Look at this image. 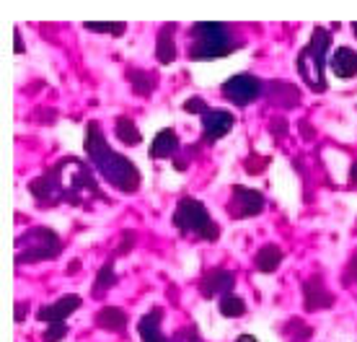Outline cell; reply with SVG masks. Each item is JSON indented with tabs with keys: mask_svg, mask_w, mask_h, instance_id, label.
I'll return each instance as SVG.
<instances>
[{
	"mask_svg": "<svg viewBox=\"0 0 357 342\" xmlns=\"http://www.w3.org/2000/svg\"><path fill=\"white\" fill-rule=\"evenodd\" d=\"M349 181H352V187H357V161L352 163V169H349Z\"/></svg>",
	"mask_w": 357,
	"mask_h": 342,
	"instance_id": "obj_34",
	"label": "cell"
},
{
	"mask_svg": "<svg viewBox=\"0 0 357 342\" xmlns=\"http://www.w3.org/2000/svg\"><path fill=\"white\" fill-rule=\"evenodd\" d=\"M24 314H26V306H24V304H18L16 306V322H24Z\"/></svg>",
	"mask_w": 357,
	"mask_h": 342,
	"instance_id": "obj_35",
	"label": "cell"
},
{
	"mask_svg": "<svg viewBox=\"0 0 357 342\" xmlns=\"http://www.w3.org/2000/svg\"><path fill=\"white\" fill-rule=\"evenodd\" d=\"M264 210V195L249 187H233L231 202H228V216L231 218H251L259 216Z\"/></svg>",
	"mask_w": 357,
	"mask_h": 342,
	"instance_id": "obj_8",
	"label": "cell"
},
{
	"mask_svg": "<svg viewBox=\"0 0 357 342\" xmlns=\"http://www.w3.org/2000/svg\"><path fill=\"white\" fill-rule=\"evenodd\" d=\"M63 252V241L60 236L45 228V225H34L26 234L16 239V262L18 265H34V262L54 260Z\"/></svg>",
	"mask_w": 357,
	"mask_h": 342,
	"instance_id": "obj_5",
	"label": "cell"
},
{
	"mask_svg": "<svg viewBox=\"0 0 357 342\" xmlns=\"http://www.w3.org/2000/svg\"><path fill=\"white\" fill-rule=\"evenodd\" d=\"M114 283H116L114 265H112V262H107V265H104V267L98 270V275H96V283H93V285H96V288H93V296H104V293H107Z\"/></svg>",
	"mask_w": 357,
	"mask_h": 342,
	"instance_id": "obj_24",
	"label": "cell"
},
{
	"mask_svg": "<svg viewBox=\"0 0 357 342\" xmlns=\"http://www.w3.org/2000/svg\"><path fill=\"white\" fill-rule=\"evenodd\" d=\"M171 342H199V337H197L195 329H184V332H178Z\"/></svg>",
	"mask_w": 357,
	"mask_h": 342,
	"instance_id": "obj_31",
	"label": "cell"
},
{
	"mask_svg": "<svg viewBox=\"0 0 357 342\" xmlns=\"http://www.w3.org/2000/svg\"><path fill=\"white\" fill-rule=\"evenodd\" d=\"M13 50H16V54H21L24 50H26V47H24V39H21V34H18V31H16V45H13Z\"/></svg>",
	"mask_w": 357,
	"mask_h": 342,
	"instance_id": "obj_33",
	"label": "cell"
},
{
	"mask_svg": "<svg viewBox=\"0 0 357 342\" xmlns=\"http://www.w3.org/2000/svg\"><path fill=\"white\" fill-rule=\"evenodd\" d=\"M303 306H305V311H319V308L334 306V296H331V290L324 285V280L319 278V275H313V278L305 280Z\"/></svg>",
	"mask_w": 357,
	"mask_h": 342,
	"instance_id": "obj_10",
	"label": "cell"
},
{
	"mask_svg": "<svg viewBox=\"0 0 357 342\" xmlns=\"http://www.w3.org/2000/svg\"><path fill=\"white\" fill-rule=\"evenodd\" d=\"M132 246H135V234L132 231H125V234H122V246L116 249V254H127Z\"/></svg>",
	"mask_w": 357,
	"mask_h": 342,
	"instance_id": "obj_29",
	"label": "cell"
},
{
	"mask_svg": "<svg viewBox=\"0 0 357 342\" xmlns=\"http://www.w3.org/2000/svg\"><path fill=\"white\" fill-rule=\"evenodd\" d=\"M269 133L282 137L287 133V122H285V119H277V122H272V125H269Z\"/></svg>",
	"mask_w": 357,
	"mask_h": 342,
	"instance_id": "obj_32",
	"label": "cell"
},
{
	"mask_svg": "<svg viewBox=\"0 0 357 342\" xmlns=\"http://www.w3.org/2000/svg\"><path fill=\"white\" fill-rule=\"evenodd\" d=\"M81 306V296H63L60 301H54L50 306H42L36 311L39 316V322H50V325H57V322H63L65 316H70L73 311H78Z\"/></svg>",
	"mask_w": 357,
	"mask_h": 342,
	"instance_id": "obj_12",
	"label": "cell"
},
{
	"mask_svg": "<svg viewBox=\"0 0 357 342\" xmlns=\"http://www.w3.org/2000/svg\"><path fill=\"white\" fill-rule=\"evenodd\" d=\"M344 280H347V283H357V252L352 254V260H349L347 275H344Z\"/></svg>",
	"mask_w": 357,
	"mask_h": 342,
	"instance_id": "obj_30",
	"label": "cell"
},
{
	"mask_svg": "<svg viewBox=\"0 0 357 342\" xmlns=\"http://www.w3.org/2000/svg\"><path fill=\"white\" fill-rule=\"evenodd\" d=\"M137 329H140V337L143 342H169L161 334V308H153L137 322Z\"/></svg>",
	"mask_w": 357,
	"mask_h": 342,
	"instance_id": "obj_17",
	"label": "cell"
},
{
	"mask_svg": "<svg viewBox=\"0 0 357 342\" xmlns=\"http://www.w3.org/2000/svg\"><path fill=\"white\" fill-rule=\"evenodd\" d=\"M174 31L176 24H163L158 31V42H155V57L161 65H171L176 57V45H174Z\"/></svg>",
	"mask_w": 357,
	"mask_h": 342,
	"instance_id": "obj_15",
	"label": "cell"
},
{
	"mask_svg": "<svg viewBox=\"0 0 357 342\" xmlns=\"http://www.w3.org/2000/svg\"><path fill=\"white\" fill-rule=\"evenodd\" d=\"M280 332H282V337H285L287 342H305L308 337H311L313 329L305 325L303 319H290Z\"/></svg>",
	"mask_w": 357,
	"mask_h": 342,
	"instance_id": "obj_22",
	"label": "cell"
},
{
	"mask_svg": "<svg viewBox=\"0 0 357 342\" xmlns=\"http://www.w3.org/2000/svg\"><path fill=\"white\" fill-rule=\"evenodd\" d=\"M331 45L329 29L316 27L311 34V42L298 52L295 57V70L301 73V78L313 94H324L326 91V78H324V68H326V52Z\"/></svg>",
	"mask_w": 357,
	"mask_h": 342,
	"instance_id": "obj_3",
	"label": "cell"
},
{
	"mask_svg": "<svg viewBox=\"0 0 357 342\" xmlns=\"http://www.w3.org/2000/svg\"><path fill=\"white\" fill-rule=\"evenodd\" d=\"M114 133H116V137H119V140H122L125 145H140V140H143L140 130L135 127V122L130 117H116Z\"/></svg>",
	"mask_w": 357,
	"mask_h": 342,
	"instance_id": "obj_21",
	"label": "cell"
},
{
	"mask_svg": "<svg viewBox=\"0 0 357 342\" xmlns=\"http://www.w3.org/2000/svg\"><path fill=\"white\" fill-rule=\"evenodd\" d=\"M233 117L231 112H225V109H207L205 114H202V127H205V135L202 140L205 143H215V140H220L223 135H228L233 130Z\"/></svg>",
	"mask_w": 357,
	"mask_h": 342,
	"instance_id": "obj_9",
	"label": "cell"
},
{
	"mask_svg": "<svg viewBox=\"0 0 357 342\" xmlns=\"http://www.w3.org/2000/svg\"><path fill=\"white\" fill-rule=\"evenodd\" d=\"M243 166H246V171H249V174H261V171L269 166V158H264V156H249Z\"/></svg>",
	"mask_w": 357,
	"mask_h": 342,
	"instance_id": "obj_27",
	"label": "cell"
},
{
	"mask_svg": "<svg viewBox=\"0 0 357 342\" xmlns=\"http://www.w3.org/2000/svg\"><path fill=\"white\" fill-rule=\"evenodd\" d=\"M233 285H236V275L231 270H210L199 280V293L205 298H223L225 293H231Z\"/></svg>",
	"mask_w": 357,
	"mask_h": 342,
	"instance_id": "obj_11",
	"label": "cell"
},
{
	"mask_svg": "<svg viewBox=\"0 0 357 342\" xmlns=\"http://www.w3.org/2000/svg\"><path fill=\"white\" fill-rule=\"evenodd\" d=\"M176 151H178V135L171 127H166V130H161L158 135L153 137L148 154H151V158H171Z\"/></svg>",
	"mask_w": 357,
	"mask_h": 342,
	"instance_id": "obj_16",
	"label": "cell"
},
{
	"mask_svg": "<svg viewBox=\"0 0 357 342\" xmlns=\"http://www.w3.org/2000/svg\"><path fill=\"white\" fill-rule=\"evenodd\" d=\"M236 342H259V340H257V337H251V334H241Z\"/></svg>",
	"mask_w": 357,
	"mask_h": 342,
	"instance_id": "obj_36",
	"label": "cell"
},
{
	"mask_svg": "<svg viewBox=\"0 0 357 342\" xmlns=\"http://www.w3.org/2000/svg\"><path fill=\"white\" fill-rule=\"evenodd\" d=\"M257 270L259 272H275L280 265H282V249L275 246V244H267V246H261L259 252H257Z\"/></svg>",
	"mask_w": 357,
	"mask_h": 342,
	"instance_id": "obj_20",
	"label": "cell"
},
{
	"mask_svg": "<svg viewBox=\"0 0 357 342\" xmlns=\"http://www.w3.org/2000/svg\"><path fill=\"white\" fill-rule=\"evenodd\" d=\"M127 81L132 86L135 94H140V96H148L153 94V89L158 86V75L151 70H140V68H132V70H127Z\"/></svg>",
	"mask_w": 357,
	"mask_h": 342,
	"instance_id": "obj_19",
	"label": "cell"
},
{
	"mask_svg": "<svg viewBox=\"0 0 357 342\" xmlns=\"http://www.w3.org/2000/svg\"><path fill=\"white\" fill-rule=\"evenodd\" d=\"M352 29H355V34H357V24H352Z\"/></svg>",
	"mask_w": 357,
	"mask_h": 342,
	"instance_id": "obj_37",
	"label": "cell"
},
{
	"mask_svg": "<svg viewBox=\"0 0 357 342\" xmlns=\"http://www.w3.org/2000/svg\"><path fill=\"white\" fill-rule=\"evenodd\" d=\"M174 225L181 234L202 236L207 241H215L220 236V228L213 223V218L207 213V207L195 198H181L176 210H174Z\"/></svg>",
	"mask_w": 357,
	"mask_h": 342,
	"instance_id": "obj_6",
	"label": "cell"
},
{
	"mask_svg": "<svg viewBox=\"0 0 357 342\" xmlns=\"http://www.w3.org/2000/svg\"><path fill=\"white\" fill-rule=\"evenodd\" d=\"M264 86L259 83V78H254L249 73H238L223 83V96L236 107H249L251 101H257L261 96Z\"/></svg>",
	"mask_w": 357,
	"mask_h": 342,
	"instance_id": "obj_7",
	"label": "cell"
},
{
	"mask_svg": "<svg viewBox=\"0 0 357 342\" xmlns=\"http://www.w3.org/2000/svg\"><path fill=\"white\" fill-rule=\"evenodd\" d=\"M96 327H98V329H107V332L122 334L127 329L125 311H119V308H114V306L101 308V311L96 314Z\"/></svg>",
	"mask_w": 357,
	"mask_h": 342,
	"instance_id": "obj_18",
	"label": "cell"
},
{
	"mask_svg": "<svg viewBox=\"0 0 357 342\" xmlns=\"http://www.w3.org/2000/svg\"><path fill=\"white\" fill-rule=\"evenodd\" d=\"M220 314L233 319V316H243L246 314V304H243L241 296H236V293H225L220 298Z\"/></svg>",
	"mask_w": 357,
	"mask_h": 342,
	"instance_id": "obj_23",
	"label": "cell"
},
{
	"mask_svg": "<svg viewBox=\"0 0 357 342\" xmlns=\"http://www.w3.org/2000/svg\"><path fill=\"white\" fill-rule=\"evenodd\" d=\"M29 192L42 205H57V202H73L86 205L89 200L98 198V184L91 177V169L78 158H63L52 166L45 177H36L29 184Z\"/></svg>",
	"mask_w": 357,
	"mask_h": 342,
	"instance_id": "obj_1",
	"label": "cell"
},
{
	"mask_svg": "<svg viewBox=\"0 0 357 342\" xmlns=\"http://www.w3.org/2000/svg\"><path fill=\"white\" fill-rule=\"evenodd\" d=\"M267 99L272 107H280V109H293L301 104V91L290 86V83H269L267 86Z\"/></svg>",
	"mask_w": 357,
	"mask_h": 342,
	"instance_id": "obj_13",
	"label": "cell"
},
{
	"mask_svg": "<svg viewBox=\"0 0 357 342\" xmlns=\"http://www.w3.org/2000/svg\"><path fill=\"white\" fill-rule=\"evenodd\" d=\"M86 29H89V31H96V34L122 36L127 31V24H122V21H112V24H104V21H89Z\"/></svg>",
	"mask_w": 357,
	"mask_h": 342,
	"instance_id": "obj_25",
	"label": "cell"
},
{
	"mask_svg": "<svg viewBox=\"0 0 357 342\" xmlns=\"http://www.w3.org/2000/svg\"><path fill=\"white\" fill-rule=\"evenodd\" d=\"M329 65H331V73L337 75V78H352L357 75V52L352 47H340L337 52L329 57Z\"/></svg>",
	"mask_w": 357,
	"mask_h": 342,
	"instance_id": "obj_14",
	"label": "cell"
},
{
	"mask_svg": "<svg viewBox=\"0 0 357 342\" xmlns=\"http://www.w3.org/2000/svg\"><path fill=\"white\" fill-rule=\"evenodd\" d=\"M184 112H189V114H205V112H207L205 99H199V96H192V99L184 104Z\"/></svg>",
	"mask_w": 357,
	"mask_h": 342,
	"instance_id": "obj_28",
	"label": "cell"
},
{
	"mask_svg": "<svg viewBox=\"0 0 357 342\" xmlns=\"http://www.w3.org/2000/svg\"><path fill=\"white\" fill-rule=\"evenodd\" d=\"M192 45H189V60H220L231 54L238 42H233L225 24L202 21L192 29Z\"/></svg>",
	"mask_w": 357,
	"mask_h": 342,
	"instance_id": "obj_4",
	"label": "cell"
},
{
	"mask_svg": "<svg viewBox=\"0 0 357 342\" xmlns=\"http://www.w3.org/2000/svg\"><path fill=\"white\" fill-rule=\"evenodd\" d=\"M68 334V327H65V322H57V325H50L42 332V340L45 342H60Z\"/></svg>",
	"mask_w": 357,
	"mask_h": 342,
	"instance_id": "obj_26",
	"label": "cell"
},
{
	"mask_svg": "<svg viewBox=\"0 0 357 342\" xmlns=\"http://www.w3.org/2000/svg\"><path fill=\"white\" fill-rule=\"evenodd\" d=\"M86 154L91 156L98 174L114 189L125 192V195H132V192L140 189V171H137V166L122 154L109 148L98 125H89V130H86Z\"/></svg>",
	"mask_w": 357,
	"mask_h": 342,
	"instance_id": "obj_2",
	"label": "cell"
}]
</instances>
